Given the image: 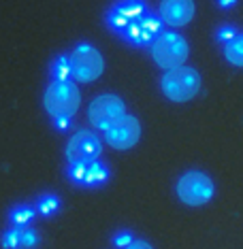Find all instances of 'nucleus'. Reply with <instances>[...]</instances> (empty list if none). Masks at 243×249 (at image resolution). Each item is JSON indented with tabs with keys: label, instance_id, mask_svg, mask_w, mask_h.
<instances>
[{
	"label": "nucleus",
	"instance_id": "1",
	"mask_svg": "<svg viewBox=\"0 0 243 249\" xmlns=\"http://www.w3.org/2000/svg\"><path fill=\"white\" fill-rule=\"evenodd\" d=\"M43 105L52 120H73L81 105V94H79L77 83L73 79L52 81L45 89Z\"/></svg>",
	"mask_w": 243,
	"mask_h": 249
},
{
	"label": "nucleus",
	"instance_id": "2",
	"mask_svg": "<svg viewBox=\"0 0 243 249\" xmlns=\"http://www.w3.org/2000/svg\"><path fill=\"white\" fill-rule=\"evenodd\" d=\"M160 89L171 103H188L201 92V75L190 66H177L162 75Z\"/></svg>",
	"mask_w": 243,
	"mask_h": 249
},
{
	"label": "nucleus",
	"instance_id": "3",
	"mask_svg": "<svg viewBox=\"0 0 243 249\" xmlns=\"http://www.w3.org/2000/svg\"><path fill=\"white\" fill-rule=\"evenodd\" d=\"M151 58L160 69L171 71L177 66H184V62L190 55V45L188 41L173 30H165L160 36L151 43Z\"/></svg>",
	"mask_w": 243,
	"mask_h": 249
},
{
	"label": "nucleus",
	"instance_id": "4",
	"mask_svg": "<svg viewBox=\"0 0 243 249\" xmlns=\"http://www.w3.org/2000/svg\"><path fill=\"white\" fill-rule=\"evenodd\" d=\"M71 60V75L77 83H92L105 71V60L100 52L90 43H79L69 53Z\"/></svg>",
	"mask_w": 243,
	"mask_h": 249
},
{
	"label": "nucleus",
	"instance_id": "5",
	"mask_svg": "<svg viewBox=\"0 0 243 249\" xmlns=\"http://www.w3.org/2000/svg\"><path fill=\"white\" fill-rule=\"evenodd\" d=\"M175 192H177V198L184 202V205L201 207V205H207V202L213 198V194H216V185H213V181L209 175L201 173V171H188L177 179Z\"/></svg>",
	"mask_w": 243,
	"mask_h": 249
},
{
	"label": "nucleus",
	"instance_id": "6",
	"mask_svg": "<svg viewBox=\"0 0 243 249\" xmlns=\"http://www.w3.org/2000/svg\"><path fill=\"white\" fill-rule=\"evenodd\" d=\"M150 13V7L145 0H117L107 11V28L117 36H124V32L131 28L139 18Z\"/></svg>",
	"mask_w": 243,
	"mask_h": 249
},
{
	"label": "nucleus",
	"instance_id": "7",
	"mask_svg": "<svg viewBox=\"0 0 243 249\" xmlns=\"http://www.w3.org/2000/svg\"><path fill=\"white\" fill-rule=\"evenodd\" d=\"M66 177H69V181L73 185H77V188L96 190V188H103L107 181L111 179V171L98 158V160H90V162L66 164Z\"/></svg>",
	"mask_w": 243,
	"mask_h": 249
},
{
	"label": "nucleus",
	"instance_id": "8",
	"mask_svg": "<svg viewBox=\"0 0 243 249\" xmlns=\"http://www.w3.org/2000/svg\"><path fill=\"white\" fill-rule=\"evenodd\" d=\"M126 115V103L115 94H100L90 103L88 120L96 130H107L113 122Z\"/></svg>",
	"mask_w": 243,
	"mask_h": 249
},
{
	"label": "nucleus",
	"instance_id": "9",
	"mask_svg": "<svg viewBox=\"0 0 243 249\" xmlns=\"http://www.w3.org/2000/svg\"><path fill=\"white\" fill-rule=\"evenodd\" d=\"M165 32V24H162L160 15L156 13H145L143 18H139L134 24L124 32V41L132 47H139V49H145V47H151V43L156 41L158 36Z\"/></svg>",
	"mask_w": 243,
	"mask_h": 249
},
{
	"label": "nucleus",
	"instance_id": "10",
	"mask_svg": "<svg viewBox=\"0 0 243 249\" xmlns=\"http://www.w3.org/2000/svg\"><path fill=\"white\" fill-rule=\"evenodd\" d=\"M105 141L113 149H132L141 139V124L134 115H122L109 128L103 130Z\"/></svg>",
	"mask_w": 243,
	"mask_h": 249
},
{
	"label": "nucleus",
	"instance_id": "11",
	"mask_svg": "<svg viewBox=\"0 0 243 249\" xmlns=\"http://www.w3.org/2000/svg\"><path fill=\"white\" fill-rule=\"evenodd\" d=\"M100 154H103V143H100L98 134L92 130H79L66 145V162L69 164L98 160Z\"/></svg>",
	"mask_w": 243,
	"mask_h": 249
},
{
	"label": "nucleus",
	"instance_id": "12",
	"mask_svg": "<svg viewBox=\"0 0 243 249\" xmlns=\"http://www.w3.org/2000/svg\"><path fill=\"white\" fill-rule=\"evenodd\" d=\"M194 11V0H160L158 15H160L162 24L171 28H184L192 21Z\"/></svg>",
	"mask_w": 243,
	"mask_h": 249
},
{
	"label": "nucleus",
	"instance_id": "13",
	"mask_svg": "<svg viewBox=\"0 0 243 249\" xmlns=\"http://www.w3.org/2000/svg\"><path fill=\"white\" fill-rule=\"evenodd\" d=\"M49 75H52L54 81H69V79H73V75H71V60H69V53H60V55H56L54 62L49 64Z\"/></svg>",
	"mask_w": 243,
	"mask_h": 249
},
{
	"label": "nucleus",
	"instance_id": "14",
	"mask_svg": "<svg viewBox=\"0 0 243 249\" xmlns=\"http://www.w3.org/2000/svg\"><path fill=\"white\" fill-rule=\"evenodd\" d=\"M37 217V209L32 205H15L9 211V222L11 226H30L32 219Z\"/></svg>",
	"mask_w": 243,
	"mask_h": 249
},
{
	"label": "nucleus",
	"instance_id": "15",
	"mask_svg": "<svg viewBox=\"0 0 243 249\" xmlns=\"http://www.w3.org/2000/svg\"><path fill=\"white\" fill-rule=\"evenodd\" d=\"M224 58L233 66H243V32L224 45Z\"/></svg>",
	"mask_w": 243,
	"mask_h": 249
},
{
	"label": "nucleus",
	"instance_id": "16",
	"mask_svg": "<svg viewBox=\"0 0 243 249\" xmlns=\"http://www.w3.org/2000/svg\"><path fill=\"white\" fill-rule=\"evenodd\" d=\"M35 209H37L38 215H43V217H54V215L60 211V198L56 194H43L37 200Z\"/></svg>",
	"mask_w": 243,
	"mask_h": 249
},
{
	"label": "nucleus",
	"instance_id": "17",
	"mask_svg": "<svg viewBox=\"0 0 243 249\" xmlns=\"http://www.w3.org/2000/svg\"><path fill=\"white\" fill-rule=\"evenodd\" d=\"M38 241H41V236H38V232L35 228H30V226H21L19 228V249H32L38 245Z\"/></svg>",
	"mask_w": 243,
	"mask_h": 249
},
{
	"label": "nucleus",
	"instance_id": "18",
	"mask_svg": "<svg viewBox=\"0 0 243 249\" xmlns=\"http://www.w3.org/2000/svg\"><path fill=\"white\" fill-rule=\"evenodd\" d=\"M2 247L4 249H19V226H11L2 234Z\"/></svg>",
	"mask_w": 243,
	"mask_h": 249
},
{
	"label": "nucleus",
	"instance_id": "19",
	"mask_svg": "<svg viewBox=\"0 0 243 249\" xmlns=\"http://www.w3.org/2000/svg\"><path fill=\"white\" fill-rule=\"evenodd\" d=\"M239 35V32H237V28L235 26H220L218 30H216V41L220 43V45H226L228 41H233V38Z\"/></svg>",
	"mask_w": 243,
	"mask_h": 249
},
{
	"label": "nucleus",
	"instance_id": "20",
	"mask_svg": "<svg viewBox=\"0 0 243 249\" xmlns=\"http://www.w3.org/2000/svg\"><path fill=\"white\" fill-rule=\"evenodd\" d=\"M132 241H134V236H132L131 230H120V232H115V236H113V245H115L117 249L128 247Z\"/></svg>",
	"mask_w": 243,
	"mask_h": 249
},
{
	"label": "nucleus",
	"instance_id": "21",
	"mask_svg": "<svg viewBox=\"0 0 243 249\" xmlns=\"http://www.w3.org/2000/svg\"><path fill=\"white\" fill-rule=\"evenodd\" d=\"M52 122H54V126H56L58 132H66V130L71 128V124H73V120H52Z\"/></svg>",
	"mask_w": 243,
	"mask_h": 249
},
{
	"label": "nucleus",
	"instance_id": "22",
	"mask_svg": "<svg viewBox=\"0 0 243 249\" xmlns=\"http://www.w3.org/2000/svg\"><path fill=\"white\" fill-rule=\"evenodd\" d=\"M124 249H154V247H151L148 241H137V239H134V241L131 243V245L124 247Z\"/></svg>",
	"mask_w": 243,
	"mask_h": 249
},
{
	"label": "nucleus",
	"instance_id": "23",
	"mask_svg": "<svg viewBox=\"0 0 243 249\" xmlns=\"http://www.w3.org/2000/svg\"><path fill=\"white\" fill-rule=\"evenodd\" d=\"M237 4V0H218V7L220 9H233Z\"/></svg>",
	"mask_w": 243,
	"mask_h": 249
}]
</instances>
